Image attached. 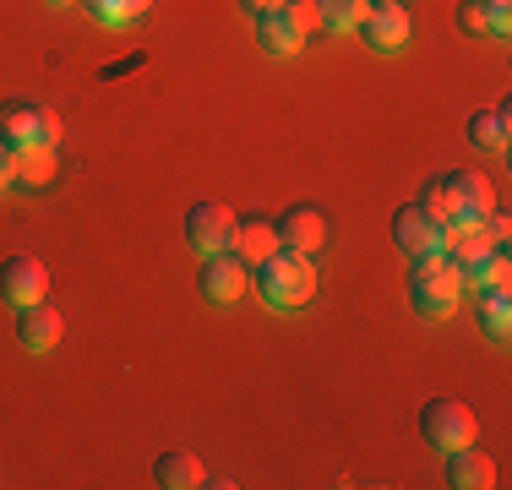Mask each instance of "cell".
<instances>
[{
  "mask_svg": "<svg viewBox=\"0 0 512 490\" xmlns=\"http://www.w3.org/2000/svg\"><path fill=\"white\" fill-rule=\"evenodd\" d=\"M273 251H278V229L267 224L262 213H246V218L235 213V240H229V256H235V262H246V267H256V262H267Z\"/></svg>",
  "mask_w": 512,
  "mask_h": 490,
  "instance_id": "cell-13",
  "label": "cell"
},
{
  "mask_svg": "<svg viewBox=\"0 0 512 490\" xmlns=\"http://www.w3.org/2000/svg\"><path fill=\"white\" fill-rule=\"evenodd\" d=\"M197 289H202V300H207V305H235L240 294L251 289V267H246V262H235L229 251H218V256H207V262H202Z\"/></svg>",
  "mask_w": 512,
  "mask_h": 490,
  "instance_id": "cell-6",
  "label": "cell"
},
{
  "mask_svg": "<svg viewBox=\"0 0 512 490\" xmlns=\"http://www.w3.org/2000/svg\"><path fill=\"white\" fill-rule=\"evenodd\" d=\"M485 22H491V39L512 33V0H485Z\"/></svg>",
  "mask_w": 512,
  "mask_h": 490,
  "instance_id": "cell-25",
  "label": "cell"
},
{
  "mask_svg": "<svg viewBox=\"0 0 512 490\" xmlns=\"http://www.w3.org/2000/svg\"><path fill=\"white\" fill-rule=\"evenodd\" d=\"M284 11H289V17H295L306 33L322 28V11H316V0H284Z\"/></svg>",
  "mask_w": 512,
  "mask_h": 490,
  "instance_id": "cell-26",
  "label": "cell"
},
{
  "mask_svg": "<svg viewBox=\"0 0 512 490\" xmlns=\"http://www.w3.org/2000/svg\"><path fill=\"white\" fill-rule=\"evenodd\" d=\"M33 142L39 147H55L60 142V115L50 104H33Z\"/></svg>",
  "mask_w": 512,
  "mask_h": 490,
  "instance_id": "cell-24",
  "label": "cell"
},
{
  "mask_svg": "<svg viewBox=\"0 0 512 490\" xmlns=\"http://www.w3.org/2000/svg\"><path fill=\"white\" fill-rule=\"evenodd\" d=\"M447 485L453 490H491L496 485V463L480 452V441L447 452Z\"/></svg>",
  "mask_w": 512,
  "mask_h": 490,
  "instance_id": "cell-14",
  "label": "cell"
},
{
  "mask_svg": "<svg viewBox=\"0 0 512 490\" xmlns=\"http://www.w3.org/2000/svg\"><path fill=\"white\" fill-rule=\"evenodd\" d=\"M240 6H246L251 17H262V11H278V6H284V0H240Z\"/></svg>",
  "mask_w": 512,
  "mask_h": 490,
  "instance_id": "cell-27",
  "label": "cell"
},
{
  "mask_svg": "<svg viewBox=\"0 0 512 490\" xmlns=\"http://www.w3.org/2000/svg\"><path fill=\"white\" fill-rule=\"evenodd\" d=\"M420 436L431 441L436 452H453V447H469L474 436H480V425H474V409L458 398H431L420 409Z\"/></svg>",
  "mask_w": 512,
  "mask_h": 490,
  "instance_id": "cell-4",
  "label": "cell"
},
{
  "mask_svg": "<svg viewBox=\"0 0 512 490\" xmlns=\"http://www.w3.org/2000/svg\"><path fill=\"white\" fill-rule=\"evenodd\" d=\"M186 240H191V251H202V256L229 251V240H235V213H229L224 202H197L186 213Z\"/></svg>",
  "mask_w": 512,
  "mask_h": 490,
  "instance_id": "cell-7",
  "label": "cell"
},
{
  "mask_svg": "<svg viewBox=\"0 0 512 490\" xmlns=\"http://www.w3.org/2000/svg\"><path fill=\"white\" fill-rule=\"evenodd\" d=\"M393 240H398V251H404V256H436V245H442V224L414 202V207H404V213L393 218Z\"/></svg>",
  "mask_w": 512,
  "mask_h": 490,
  "instance_id": "cell-12",
  "label": "cell"
},
{
  "mask_svg": "<svg viewBox=\"0 0 512 490\" xmlns=\"http://www.w3.org/2000/svg\"><path fill=\"white\" fill-rule=\"evenodd\" d=\"M355 33H360V44L371 49V55H398V49L409 44L414 22H409L404 0H371V11L360 17Z\"/></svg>",
  "mask_w": 512,
  "mask_h": 490,
  "instance_id": "cell-5",
  "label": "cell"
},
{
  "mask_svg": "<svg viewBox=\"0 0 512 490\" xmlns=\"http://www.w3.org/2000/svg\"><path fill=\"white\" fill-rule=\"evenodd\" d=\"M153 0H88V17L99 28H131L137 17H148Z\"/></svg>",
  "mask_w": 512,
  "mask_h": 490,
  "instance_id": "cell-20",
  "label": "cell"
},
{
  "mask_svg": "<svg viewBox=\"0 0 512 490\" xmlns=\"http://www.w3.org/2000/svg\"><path fill=\"white\" fill-rule=\"evenodd\" d=\"M44 6H55V11H66V6H77V0H44Z\"/></svg>",
  "mask_w": 512,
  "mask_h": 490,
  "instance_id": "cell-29",
  "label": "cell"
},
{
  "mask_svg": "<svg viewBox=\"0 0 512 490\" xmlns=\"http://www.w3.org/2000/svg\"><path fill=\"white\" fill-rule=\"evenodd\" d=\"M6 186H11V147L0 142V191H6Z\"/></svg>",
  "mask_w": 512,
  "mask_h": 490,
  "instance_id": "cell-28",
  "label": "cell"
},
{
  "mask_svg": "<svg viewBox=\"0 0 512 490\" xmlns=\"http://www.w3.org/2000/svg\"><path fill=\"white\" fill-rule=\"evenodd\" d=\"M507 120H512L507 104H502V109H474V115H469V142L502 153V147H507Z\"/></svg>",
  "mask_w": 512,
  "mask_h": 490,
  "instance_id": "cell-19",
  "label": "cell"
},
{
  "mask_svg": "<svg viewBox=\"0 0 512 490\" xmlns=\"http://www.w3.org/2000/svg\"><path fill=\"white\" fill-rule=\"evenodd\" d=\"M273 229H278V245H289V251L316 256L327 245V213H322V207H289Z\"/></svg>",
  "mask_w": 512,
  "mask_h": 490,
  "instance_id": "cell-10",
  "label": "cell"
},
{
  "mask_svg": "<svg viewBox=\"0 0 512 490\" xmlns=\"http://www.w3.org/2000/svg\"><path fill=\"white\" fill-rule=\"evenodd\" d=\"M50 294V267L44 262H33V256H6L0 262V300L6 305H33V300H44Z\"/></svg>",
  "mask_w": 512,
  "mask_h": 490,
  "instance_id": "cell-8",
  "label": "cell"
},
{
  "mask_svg": "<svg viewBox=\"0 0 512 490\" xmlns=\"http://www.w3.org/2000/svg\"><path fill=\"white\" fill-rule=\"evenodd\" d=\"M458 294H463V278H458V267L447 262L442 251H436V256H414L409 305L425 316V322H442V316H453V311H458Z\"/></svg>",
  "mask_w": 512,
  "mask_h": 490,
  "instance_id": "cell-3",
  "label": "cell"
},
{
  "mask_svg": "<svg viewBox=\"0 0 512 490\" xmlns=\"http://www.w3.org/2000/svg\"><path fill=\"white\" fill-rule=\"evenodd\" d=\"M251 289L262 294V305H273V311H306L316 300V262L306 251L278 245L267 262L251 267Z\"/></svg>",
  "mask_w": 512,
  "mask_h": 490,
  "instance_id": "cell-1",
  "label": "cell"
},
{
  "mask_svg": "<svg viewBox=\"0 0 512 490\" xmlns=\"http://www.w3.org/2000/svg\"><path fill=\"white\" fill-rule=\"evenodd\" d=\"M316 11H322V28L327 33H355L360 17L371 11V0H316Z\"/></svg>",
  "mask_w": 512,
  "mask_h": 490,
  "instance_id": "cell-22",
  "label": "cell"
},
{
  "mask_svg": "<svg viewBox=\"0 0 512 490\" xmlns=\"http://www.w3.org/2000/svg\"><path fill=\"white\" fill-rule=\"evenodd\" d=\"M55 180V147H11V186H28V191H44Z\"/></svg>",
  "mask_w": 512,
  "mask_h": 490,
  "instance_id": "cell-16",
  "label": "cell"
},
{
  "mask_svg": "<svg viewBox=\"0 0 512 490\" xmlns=\"http://www.w3.org/2000/svg\"><path fill=\"white\" fill-rule=\"evenodd\" d=\"M60 338H66V322H60V311L50 305V294H44V300H33V305H22V311H17V343H22V349L50 354Z\"/></svg>",
  "mask_w": 512,
  "mask_h": 490,
  "instance_id": "cell-9",
  "label": "cell"
},
{
  "mask_svg": "<svg viewBox=\"0 0 512 490\" xmlns=\"http://www.w3.org/2000/svg\"><path fill=\"white\" fill-rule=\"evenodd\" d=\"M256 44H262L273 60H289V55H300V49L311 44V33L278 6V11H262V17H256Z\"/></svg>",
  "mask_w": 512,
  "mask_h": 490,
  "instance_id": "cell-11",
  "label": "cell"
},
{
  "mask_svg": "<svg viewBox=\"0 0 512 490\" xmlns=\"http://www.w3.org/2000/svg\"><path fill=\"white\" fill-rule=\"evenodd\" d=\"M458 28L469 39H491V22H485V0H463L458 6Z\"/></svg>",
  "mask_w": 512,
  "mask_h": 490,
  "instance_id": "cell-23",
  "label": "cell"
},
{
  "mask_svg": "<svg viewBox=\"0 0 512 490\" xmlns=\"http://www.w3.org/2000/svg\"><path fill=\"white\" fill-rule=\"evenodd\" d=\"M153 485H164V490H197V485H207V469H202L197 452L169 447V452H158V463H153Z\"/></svg>",
  "mask_w": 512,
  "mask_h": 490,
  "instance_id": "cell-15",
  "label": "cell"
},
{
  "mask_svg": "<svg viewBox=\"0 0 512 490\" xmlns=\"http://www.w3.org/2000/svg\"><path fill=\"white\" fill-rule=\"evenodd\" d=\"M458 278H463V289H507V278H512L507 245H491L485 256L463 262V267H458Z\"/></svg>",
  "mask_w": 512,
  "mask_h": 490,
  "instance_id": "cell-18",
  "label": "cell"
},
{
  "mask_svg": "<svg viewBox=\"0 0 512 490\" xmlns=\"http://www.w3.org/2000/svg\"><path fill=\"white\" fill-rule=\"evenodd\" d=\"M0 142L6 147L33 142V104H22V98H6V104H0Z\"/></svg>",
  "mask_w": 512,
  "mask_h": 490,
  "instance_id": "cell-21",
  "label": "cell"
},
{
  "mask_svg": "<svg viewBox=\"0 0 512 490\" xmlns=\"http://www.w3.org/2000/svg\"><path fill=\"white\" fill-rule=\"evenodd\" d=\"M474 322H480L485 338L507 343L512 338V300H507V289H474Z\"/></svg>",
  "mask_w": 512,
  "mask_h": 490,
  "instance_id": "cell-17",
  "label": "cell"
},
{
  "mask_svg": "<svg viewBox=\"0 0 512 490\" xmlns=\"http://www.w3.org/2000/svg\"><path fill=\"white\" fill-rule=\"evenodd\" d=\"M420 207L436 218V224H485V213L496 207L491 180L474 175V169H447L431 186L420 191Z\"/></svg>",
  "mask_w": 512,
  "mask_h": 490,
  "instance_id": "cell-2",
  "label": "cell"
}]
</instances>
